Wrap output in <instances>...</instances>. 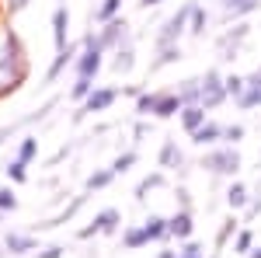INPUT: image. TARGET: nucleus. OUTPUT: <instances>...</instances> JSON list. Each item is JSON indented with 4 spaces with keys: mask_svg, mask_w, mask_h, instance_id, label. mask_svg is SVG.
Segmentation results:
<instances>
[{
    "mask_svg": "<svg viewBox=\"0 0 261 258\" xmlns=\"http://www.w3.org/2000/svg\"><path fill=\"white\" fill-rule=\"evenodd\" d=\"M28 77V60H24V49L21 39L11 28H0V98L4 95H14Z\"/></svg>",
    "mask_w": 261,
    "mask_h": 258,
    "instance_id": "obj_1",
    "label": "nucleus"
},
{
    "mask_svg": "<svg viewBox=\"0 0 261 258\" xmlns=\"http://www.w3.org/2000/svg\"><path fill=\"white\" fill-rule=\"evenodd\" d=\"M202 168H205V175H213V178H237V171L244 168V157H241L237 147L216 143V147H209V150L202 154Z\"/></svg>",
    "mask_w": 261,
    "mask_h": 258,
    "instance_id": "obj_2",
    "label": "nucleus"
},
{
    "mask_svg": "<svg viewBox=\"0 0 261 258\" xmlns=\"http://www.w3.org/2000/svg\"><path fill=\"white\" fill-rule=\"evenodd\" d=\"M105 56H108V53L98 45V32L91 28V32L81 39V53H77V60H73V77L98 80L101 66H105Z\"/></svg>",
    "mask_w": 261,
    "mask_h": 258,
    "instance_id": "obj_3",
    "label": "nucleus"
},
{
    "mask_svg": "<svg viewBox=\"0 0 261 258\" xmlns=\"http://www.w3.org/2000/svg\"><path fill=\"white\" fill-rule=\"evenodd\" d=\"M195 4H199V0H185L178 11L157 28V35H153V45H157V49H164V45H178L181 42V35L188 32V18H192V7H195Z\"/></svg>",
    "mask_w": 261,
    "mask_h": 258,
    "instance_id": "obj_4",
    "label": "nucleus"
},
{
    "mask_svg": "<svg viewBox=\"0 0 261 258\" xmlns=\"http://www.w3.org/2000/svg\"><path fill=\"white\" fill-rule=\"evenodd\" d=\"M119 227H122V209L105 206V209H98V213H94V220H91L87 227H81V230H77V238H81V241L112 238V234H119Z\"/></svg>",
    "mask_w": 261,
    "mask_h": 258,
    "instance_id": "obj_5",
    "label": "nucleus"
},
{
    "mask_svg": "<svg viewBox=\"0 0 261 258\" xmlns=\"http://www.w3.org/2000/svg\"><path fill=\"white\" fill-rule=\"evenodd\" d=\"M202 98H199V105L205 108V112H216L220 105H226V84H223V70L220 66H209L205 74H202Z\"/></svg>",
    "mask_w": 261,
    "mask_h": 258,
    "instance_id": "obj_6",
    "label": "nucleus"
},
{
    "mask_svg": "<svg viewBox=\"0 0 261 258\" xmlns=\"http://www.w3.org/2000/svg\"><path fill=\"white\" fill-rule=\"evenodd\" d=\"M94 32H98V45L105 49V53H115V49H122V45L133 42V28H129V21L122 18V14L112 18L108 25H98Z\"/></svg>",
    "mask_w": 261,
    "mask_h": 258,
    "instance_id": "obj_7",
    "label": "nucleus"
},
{
    "mask_svg": "<svg viewBox=\"0 0 261 258\" xmlns=\"http://www.w3.org/2000/svg\"><path fill=\"white\" fill-rule=\"evenodd\" d=\"M119 87H94L87 98L81 101V112H77V122L84 119V115H101V112H108L115 101H119Z\"/></svg>",
    "mask_w": 261,
    "mask_h": 258,
    "instance_id": "obj_8",
    "label": "nucleus"
},
{
    "mask_svg": "<svg viewBox=\"0 0 261 258\" xmlns=\"http://www.w3.org/2000/svg\"><path fill=\"white\" fill-rule=\"evenodd\" d=\"M167 234L171 241H192L195 238V213L192 209H174L171 217H167Z\"/></svg>",
    "mask_w": 261,
    "mask_h": 258,
    "instance_id": "obj_9",
    "label": "nucleus"
},
{
    "mask_svg": "<svg viewBox=\"0 0 261 258\" xmlns=\"http://www.w3.org/2000/svg\"><path fill=\"white\" fill-rule=\"evenodd\" d=\"M247 35H251V25L247 21H237V28L223 32L220 35V60H237V49H241V42Z\"/></svg>",
    "mask_w": 261,
    "mask_h": 258,
    "instance_id": "obj_10",
    "label": "nucleus"
},
{
    "mask_svg": "<svg viewBox=\"0 0 261 258\" xmlns=\"http://www.w3.org/2000/svg\"><path fill=\"white\" fill-rule=\"evenodd\" d=\"M157 168L161 171H185V150L178 147V139H164L157 150Z\"/></svg>",
    "mask_w": 261,
    "mask_h": 258,
    "instance_id": "obj_11",
    "label": "nucleus"
},
{
    "mask_svg": "<svg viewBox=\"0 0 261 258\" xmlns=\"http://www.w3.org/2000/svg\"><path fill=\"white\" fill-rule=\"evenodd\" d=\"M4 248H7L14 258H24V255H32V251H39V241H35V234L7 230V234H4Z\"/></svg>",
    "mask_w": 261,
    "mask_h": 258,
    "instance_id": "obj_12",
    "label": "nucleus"
},
{
    "mask_svg": "<svg viewBox=\"0 0 261 258\" xmlns=\"http://www.w3.org/2000/svg\"><path fill=\"white\" fill-rule=\"evenodd\" d=\"M77 53H81V42H70L66 49H60V53H56V60L49 63V70H45V84H56L63 70H66V66H73Z\"/></svg>",
    "mask_w": 261,
    "mask_h": 258,
    "instance_id": "obj_13",
    "label": "nucleus"
},
{
    "mask_svg": "<svg viewBox=\"0 0 261 258\" xmlns=\"http://www.w3.org/2000/svg\"><path fill=\"white\" fill-rule=\"evenodd\" d=\"M188 139H192L195 147H202V150H209V147L223 143V122H216L213 115H209V119H205V126H199V129H195Z\"/></svg>",
    "mask_w": 261,
    "mask_h": 258,
    "instance_id": "obj_14",
    "label": "nucleus"
},
{
    "mask_svg": "<svg viewBox=\"0 0 261 258\" xmlns=\"http://www.w3.org/2000/svg\"><path fill=\"white\" fill-rule=\"evenodd\" d=\"M53 45H56V53L70 45V11L63 4L53 11Z\"/></svg>",
    "mask_w": 261,
    "mask_h": 258,
    "instance_id": "obj_15",
    "label": "nucleus"
},
{
    "mask_svg": "<svg viewBox=\"0 0 261 258\" xmlns=\"http://www.w3.org/2000/svg\"><path fill=\"white\" fill-rule=\"evenodd\" d=\"M205 119H209V112L202 108V105H181V112H178V126L192 136L199 126H205Z\"/></svg>",
    "mask_w": 261,
    "mask_h": 258,
    "instance_id": "obj_16",
    "label": "nucleus"
},
{
    "mask_svg": "<svg viewBox=\"0 0 261 258\" xmlns=\"http://www.w3.org/2000/svg\"><path fill=\"white\" fill-rule=\"evenodd\" d=\"M181 112V98L174 87H161V98H157V108H153V119H174Z\"/></svg>",
    "mask_w": 261,
    "mask_h": 258,
    "instance_id": "obj_17",
    "label": "nucleus"
},
{
    "mask_svg": "<svg viewBox=\"0 0 261 258\" xmlns=\"http://www.w3.org/2000/svg\"><path fill=\"white\" fill-rule=\"evenodd\" d=\"M226 206L233 209V213H241V209H247V202H251V189L244 185L241 178H230V185H226Z\"/></svg>",
    "mask_w": 261,
    "mask_h": 258,
    "instance_id": "obj_18",
    "label": "nucleus"
},
{
    "mask_svg": "<svg viewBox=\"0 0 261 258\" xmlns=\"http://www.w3.org/2000/svg\"><path fill=\"white\" fill-rule=\"evenodd\" d=\"M108 66H112L115 74H133V70H136V45L129 42V45L115 49V53H112V60H108Z\"/></svg>",
    "mask_w": 261,
    "mask_h": 258,
    "instance_id": "obj_19",
    "label": "nucleus"
},
{
    "mask_svg": "<svg viewBox=\"0 0 261 258\" xmlns=\"http://www.w3.org/2000/svg\"><path fill=\"white\" fill-rule=\"evenodd\" d=\"M143 230H146L150 244H153V241H157V244L171 241V234H167V217H164V213H150V217L143 220Z\"/></svg>",
    "mask_w": 261,
    "mask_h": 258,
    "instance_id": "obj_20",
    "label": "nucleus"
},
{
    "mask_svg": "<svg viewBox=\"0 0 261 258\" xmlns=\"http://www.w3.org/2000/svg\"><path fill=\"white\" fill-rule=\"evenodd\" d=\"M146 244H150V238H146L143 223H129V227H122V248H125V251H143Z\"/></svg>",
    "mask_w": 261,
    "mask_h": 258,
    "instance_id": "obj_21",
    "label": "nucleus"
},
{
    "mask_svg": "<svg viewBox=\"0 0 261 258\" xmlns=\"http://www.w3.org/2000/svg\"><path fill=\"white\" fill-rule=\"evenodd\" d=\"M164 185H167V171L157 168V171H150V175L136 185V192H133V196H136V202H146V196H150V192H157V189H164Z\"/></svg>",
    "mask_w": 261,
    "mask_h": 258,
    "instance_id": "obj_22",
    "label": "nucleus"
},
{
    "mask_svg": "<svg viewBox=\"0 0 261 258\" xmlns=\"http://www.w3.org/2000/svg\"><path fill=\"white\" fill-rule=\"evenodd\" d=\"M254 244H258V234H254L251 227H241V230L233 234V241H230V251H233V255H241V258H247Z\"/></svg>",
    "mask_w": 261,
    "mask_h": 258,
    "instance_id": "obj_23",
    "label": "nucleus"
},
{
    "mask_svg": "<svg viewBox=\"0 0 261 258\" xmlns=\"http://www.w3.org/2000/svg\"><path fill=\"white\" fill-rule=\"evenodd\" d=\"M115 181V171L112 168H94L87 178H84V192H101V189H108Z\"/></svg>",
    "mask_w": 261,
    "mask_h": 258,
    "instance_id": "obj_24",
    "label": "nucleus"
},
{
    "mask_svg": "<svg viewBox=\"0 0 261 258\" xmlns=\"http://www.w3.org/2000/svg\"><path fill=\"white\" fill-rule=\"evenodd\" d=\"M122 14V0H101L98 7L91 11V25H108L112 18Z\"/></svg>",
    "mask_w": 261,
    "mask_h": 258,
    "instance_id": "obj_25",
    "label": "nucleus"
},
{
    "mask_svg": "<svg viewBox=\"0 0 261 258\" xmlns=\"http://www.w3.org/2000/svg\"><path fill=\"white\" fill-rule=\"evenodd\" d=\"M174 91H178L181 105H199V98H202V80L199 77H185Z\"/></svg>",
    "mask_w": 261,
    "mask_h": 258,
    "instance_id": "obj_26",
    "label": "nucleus"
},
{
    "mask_svg": "<svg viewBox=\"0 0 261 258\" xmlns=\"http://www.w3.org/2000/svg\"><path fill=\"white\" fill-rule=\"evenodd\" d=\"M205 28H209V11H205L202 4H195V7H192V18H188V35H192V39H202Z\"/></svg>",
    "mask_w": 261,
    "mask_h": 258,
    "instance_id": "obj_27",
    "label": "nucleus"
},
{
    "mask_svg": "<svg viewBox=\"0 0 261 258\" xmlns=\"http://www.w3.org/2000/svg\"><path fill=\"white\" fill-rule=\"evenodd\" d=\"M178 60H181V45H164V49H157V60H150V70L157 74L164 66H174Z\"/></svg>",
    "mask_w": 261,
    "mask_h": 258,
    "instance_id": "obj_28",
    "label": "nucleus"
},
{
    "mask_svg": "<svg viewBox=\"0 0 261 258\" xmlns=\"http://www.w3.org/2000/svg\"><path fill=\"white\" fill-rule=\"evenodd\" d=\"M157 98H161V87H153V91H143L140 98H136V115H140V119H153Z\"/></svg>",
    "mask_w": 261,
    "mask_h": 258,
    "instance_id": "obj_29",
    "label": "nucleus"
},
{
    "mask_svg": "<svg viewBox=\"0 0 261 258\" xmlns=\"http://www.w3.org/2000/svg\"><path fill=\"white\" fill-rule=\"evenodd\" d=\"M237 108H241V112L261 108V84H247V87H244V95L237 98Z\"/></svg>",
    "mask_w": 261,
    "mask_h": 258,
    "instance_id": "obj_30",
    "label": "nucleus"
},
{
    "mask_svg": "<svg viewBox=\"0 0 261 258\" xmlns=\"http://www.w3.org/2000/svg\"><path fill=\"white\" fill-rule=\"evenodd\" d=\"M14 157L24 160V164H32V160L39 157V136H21V139H18V150H14Z\"/></svg>",
    "mask_w": 261,
    "mask_h": 258,
    "instance_id": "obj_31",
    "label": "nucleus"
},
{
    "mask_svg": "<svg viewBox=\"0 0 261 258\" xmlns=\"http://www.w3.org/2000/svg\"><path fill=\"white\" fill-rule=\"evenodd\" d=\"M4 175H7V181H14V185H24V181H28V164L18 160V157H11L4 164Z\"/></svg>",
    "mask_w": 261,
    "mask_h": 258,
    "instance_id": "obj_32",
    "label": "nucleus"
},
{
    "mask_svg": "<svg viewBox=\"0 0 261 258\" xmlns=\"http://www.w3.org/2000/svg\"><path fill=\"white\" fill-rule=\"evenodd\" d=\"M136 160H140V154H136V150H122V154L112 160L108 168H112V171H115V178H119V175H125V171H133V168H136Z\"/></svg>",
    "mask_w": 261,
    "mask_h": 258,
    "instance_id": "obj_33",
    "label": "nucleus"
},
{
    "mask_svg": "<svg viewBox=\"0 0 261 258\" xmlns=\"http://www.w3.org/2000/svg\"><path fill=\"white\" fill-rule=\"evenodd\" d=\"M254 11H261V0H241V4H233V7H230V11H223V14H226V21H244L247 18V14H254Z\"/></svg>",
    "mask_w": 261,
    "mask_h": 258,
    "instance_id": "obj_34",
    "label": "nucleus"
},
{
    "mask_svg": "<svg viewBox=\"0 0 261 258\" xmlns=\"http://www.w3.org/2000/svg\"><path fill=\"white\" fill-rule=\"evenodd\" d=\"M237 230H241V220H237V217H226V220H223V227H220V234H216V248L223 251V248L233 241V234H237Z\"/></svg>",
    "mask_w": 261,
    "mask_h": 258,
    "instance_id": "obj_35",
    "label": "nucleus"
},
{
    "mask_svg": "<svg viewBox=\"0 0 261 258\" xmlns=\"http://www.w3.org/2000/svg\"><path fill=\"white\" fill-rule=\"evenodd\" d=\"M223 84H226V98H241L244 95V87H247V77L244 74H223Z\"/></svg>",
    "mask_w": 261,
    "mask_h": 258,
    "instance_id": "obj_36",
    "label": "nucleus"
},
{
    "mask_svg": "<svg viewBox=\"0 0 261 258\" xmlns=\"http://www.w3.org/2000/svg\"><path fill=\"white\" fill-rule=\"evenodd\" d=\"M247 136V126L244 122H226L223 126V143H230V147H241V139Z\"/></svg>",
    "mask_w": 261,
    "mask_h": 258,
    "instance_id": "obj_37",
    "label": "nucleus"
},
{
    "mask_svg": "<svg viewBox=\"0 0 261 258\" xmlns=\"http://www.w3.org/2000/svg\"><path fill=\"white\" fill-rule=\"evenodd\" d=\"M94 87H98L94 80H87V77H73V84H70V98H73V101H84L87 95H91V91H94Z\"/></svg>",
    "mask_w": 261,
    "mask_h": 258,
    "instance_id": "obj_38",
    "label": "nucleus"
},
{
    "mask_svg": "<svg viewBox=\"0 0 261 258\" xmlns=\"http://www.w3.org/2000/svg\"><path fill=\"white\" fill-rule=\"evenodd\" d=\"M202 251H205V248H202V241H195V238L178 244V258H205Z\"/></svg>",
    "mask_w": 261,
    "mask_h": 258,
    "instance_id": "obj_39",
    "label": "nucleus"
},
{
    "mask_svg": "<svg viewBox=\"0 0 261 258\" xmlns=\"http://www.w3.org/2000/svg\"><path fill=\"white\" fill-rule=\"evenodd\" d=\"M14 209H18V192L11 185H4L0 189V213H14Z\"/></svg>",
    "mask_w": 261,
    "mask_h": 258,
    "instance_id": "obj_40",
    "label": "nucleus"
},
{
    "mask_svg": "<svg viewBox=\"0 0 261 258\" xmlns=\"http://www.w3.org/2000/svg\"><path fill=\"white\" fill-rule=\"evenodd\" d=\"M174 199H178V209H192V192H188L185 185L174 189Z\"/></svg>",
    "mask_w": 261,
    "mask_h": 258,
    "instance_id": "obj_41",
    "label": "nucleus"
},
{
    "mask_svg": "<svg viewBox=\"0 0 261 258\" xmlns=\"http://www.w3.org/2000/svg\"><path fill=\"white\" fill-rule=\"evenodd\" d=\"M254 217H261V196H251L247 209H244V220H254Z\"/></svg>",
    "mask_w": 261,
    "mask_h": 258,
    "instance_id": "obj_42",
    "label": "nucleus"
},
{
    "mask_svg": "<svg viewBox=\"0 0 261 258\" xmlns=\"http://www.w3.org/2000/svg\"><path fill=\"white\" fill-rule=\"evenodd\" d=\"M28 4H32V0H7V4H4V11H7V14L14 18V14H21V11H24Z\"/></svg>",
    "mask_w": 261,
    "mask_h": 258,
    "instance_id": "obj_43",
    "label": "nucleus"
},
{
    "mask_svg": "<svg viewBox=\"0 0 261 258\" xmlns=\"http://www.w3.org/2000/svg\"><path fill=\"white\" fill-rule=\"evenodd\" d=\"M63 255H66L63 244H49V248H42V251H39V258H63Z\"/></svg>",
    "mask_w": 261,
    "mask_h": 258,
    "instance_id": "obj_44",
    "label": "nucleus"
},
{
    "mask_svg": "<svg viewBox=\"0 0 261 258\" xmlns=\"http://www.w3.org/2000/svg\"><path fill=\"white\" fill-rule=\"evenodd\" d=\"M153 258H178V248H161Z\"/></svg>",
    "mask_w": 261,
    "mask_h": 258,
    "instance_id": "obj_45",
    "label": "nucleus"
},
{
    "mask_svg": "<svg viewBox=\"0 0 261 258\" xmlns=\"http://www.w3.org/2000/svg\"><path fill=\"white\" fill-rule=\"evenodd\" d=\"M136 4H140V7H143V11H150V7H161V4H164V0H136Z\"/></svg>",
    "mask_w": 261,
    "mask_h": 258,
    "instance_id": "obj_46",
    "label": "nucleus"
},
{
    "mask_svg": "<svg viewBox=\"0 0 261 258\" xmlns=\"http://www.w3.org/2000/svg\"><path fill=\"white\" fill-rule=\"evenodd\" d=\"M233 4H241V0H220V7H223V11H230Z\"/></svg>",
    "mask_w": 261,
    "mask_h": 258,
    "instance_id": "obj_47",
    "label": "nucleus"
},
{
    "mask_svg": "<svg viewBox=\"0 0 261 258\" xmlns=\"http://www.w3.org/2000/svg\"><path fill=\"white\" fill-rule=\"evenodd\" d=\"M247 258H261V244H254V248H251V255Z\"/></svg>",
    "mask_w": 261,
    "mask_h": 258,
    "instance_id": "obj_48",
    "label": "nucleus"
},
{
    "mask_svg": "<svg viewBox=\"0 0 261 258\" xmlns=\"http://www.w3.org/2000/svg\"><path fill=\"white\" fill-rule=\"evenodd\" d=\"M258 160H261V157H258Z\"/></svg>",
    "mask_w": 261,
    "mask_h": 258,
    "instance_id": "obj_49",
    "label": "nucleus"
}]
</instances>
